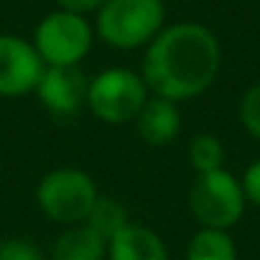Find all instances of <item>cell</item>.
Instances as JSON below:
<instances>
[{
	"label": "cell",
	"mask_w": 260,
	"mask_h": 260,
	"mask_svg": "<svg viewBox=\"0 0 260 260\" xmlns=\"http://www.w3.org/2000/svg\"><path fill=\"white\" fill-rule=\"evenodd\" d=\"M92 44L89 23L72 11L46 16L36 28V51L51 67H74Z\"/></svg>",
	"instance_id": "6"
},
{
	"label": "cell",
	"mask_w": 260,
	"mask_h": 260,
	"mask_svg": "<svg viewBox=\"0 0 260 260\" xmlns=\"http://www.w3.org/2000/svg\"><path fill=\"white\" fill-rule=\"evenodd\" d=\"M219 69V44L199 23H176L161 31L146 54V84L166 100H189L204 92Z\"/></svg>",
	"instance_id": "1"
},
{
	"label": "cell",
	"mask_w": 260,
	"mask_h": 260,
	"mask_svg": "<svg viewBox=\"0 0 260 260\" xmlns=\"http://www.w3.org/2000/svg\"><path fill=\"white\" fill-rule=\"evenodd\" d=\"M189 158H191V166L199 174H209V171L222 169L224 148L214 136H197L189 146Z\"/></svg>",
	"instance_id": "14"
},
{
	"label": "cell",
	"mask_w": 260,
	"mask_h": 260,
	"mask_svg": "<svg viewBox=\"0 0 260 260\" xmlns=\"http://www.w3.org/2000/svg\"><path fill=\"white\" fill-rule=\"evenodd\" d=\"M110 260H169V255L153 230L125 224L110 240Z\"/></svg>",
	"instance_id": "9"
},
{
	"label": "cell",
	"mask_w": 260,
	"mask_h": 260,
	"mask_svg": "<svg viewBox=\"0 0 260 260\" xmlns=\"http://www.w3.org/2000/svg\"><path fill=\"white\" fill-rule=\"evenodd\" d=\"M242 191L245 197L260 207V161H255L252 166H247L245 176H242Z\"/></svg>",
	"instance_id": "17"
},
{
	"label": "cell",
	"mask_w": 260,
	"mask_h": 260,
	"mask_svg": "<svg viewBox=\"0 0 260 260\" xmlns=\"http://www.w3.org/2000/svg\"><path fill=\"white\" fill-rule=\"evenodd\" d=\"M189 207L204 227L227 230L240 219L245 209L242 184L224 169L199 174L189 191Z\"/></svg>",
	"instance_id": "3"
},
{
	"label": "cell",
	"mask_w": 260,
	"mask_h": 260,
	"mask_svg": "<svg viewBox=\"0 0 260 260\" xmlns=\"http://www.w3.org/2000/svg\"><path fill=\"white\" fill-rule=\"evenodd\" d=\"M240 117H242V125L247 127V133L260 141V84L245 92L242 105H240Z\"/></svg>",
	"instance_id": "15"
},
{
	"label": "cell",
	"mask_w": 260,
	"mask_h": 260,
	"mask_svg": "<svg viewBox=\"0 0 260 260\" xmlns=\"http://www.w3.org/2000/svg\"><path fill=\"white\" fill-rule=\"evenodd\" d=\"M164 16L161 0H105L97 16V31L117 49H136L161 34Z\"/></svg>",
	"instance_id": "2"
},
{
	"label": "cell",
	"mask_w": 260,
	"mask_h": 260,
	"mask_svg": "<svg viewBox=\"0 0 260 260\" xmlns=\"http://www.w3.org/2000/svg\"><path fill=\"white\" fill-rule=\"evenodd\" d=\"M87 224H89L97 235H102V240H112V237L127 224L125 209H122L117 202H112V199H100V197H97L92 212L87 214Z\"/></svg>",
	"instance_id": "13"
},
{
	"label": "cell",
	"mask_w": 260,
	"mask_h": 260,
	"mask_svg": "<svg viewBox=\"0 0 260 260\" xmlns=\"http://www.w3.org/2000/svg\"><path fill=\"white\" fill-rule=\"evenodd\" d=\"M87 102L100 120L127 122L146 105V84L127 69H107L89 84Z\"/></svg>",
	"instance_id": "5"
},
{
	"label": "cell",
	"mask_w": 260,
	"mask_h": 260,
	"mask_svg": "<svg viewBox=\"0 0 260 260\" xmlns=\"http://www.w3.org/2000/svg\"><path fill=\"white\" fill-rule=\"evenodd\" d=\"M36 89L51 115L72 117L79 112L82 102L87 100L89 84H87L82 69H77V64H74V67H49L41 74Z\"/></svg>",
	"instance_id": "8"
},
{
	"label": "cell",
	"mask_w": 260,
	"mask_h": 260,
	"mask_svg": "<svg viewBox=\"0 0 260 260\" xmlns=\"http://www.w3.org/2000/svg\"><path fill=\"white\" fill-rule=\"evenodd\" d=\"M186 260H237L235 252V242L230 240V235L224 230H202L194 235V240L189 242V252Z\"/></svg>",
	"instance_id": "12"
},
{
	"label": "cell",
	"mask_w": 260,
	"mask_h": 260,
	"mask_svg": "<svg viewBox=\"0 0 260 260\" xmlns=\"http://www.w3.org/2000/svg\"><path fill=\"white\" fill-rule=\"evenodd\" d=\"M39 204L54 219L64 224H77L87 219L97 202V189L84 171L77 169H56L46 174L39 184Z\"/></svg>",
	"instance_id": "4"
},
{
	"label": "cell",
	"mask_w": 260,
	"mask_h": 260,
	"mask_svg": "<svg viewBox=\"0 0 260 260\" xmlns=\"http://www.w3.org/2000/svg\"><path fill=\"white\" fill-rule=\"evenodd\" d=\"M0 260H44V255L26 240H6L0 242Z\"/></svg>",
	"instance_id": "16"
},
{
	"label": "cell",
	"mask_w": 260,
	"mask_h": 260,
	"mask_svg": "<svg viewBox=\"0 0 260 260\" xmlns=\"http://www.w3.org/2000/svg\"><path fill=\"white\" fill-rule=\"evenodd\" d=\"M61 11H72V13H89V11H97L105 6V0H59Z\"/></svg>",
	"instance_id": "18"
},
{
	"label": "cell",
	"mask_w": 260,
	"mask_h": 260,
	"mask_svg": "<svg viewBox=\"0 0 260 260\" xmlns=\"http://www.w3.org/2000/svg\"><path fill=\"white\" fill-rule=\"evenodd\" d=\"M105 250L102 235H97L89 224H77L61 232L54 242V260H100Z\"/></svg>",
	"instance_id": "11"
},
{
	"label": "cell",
	"mask_w": 260,
	"mask_h": 260,
	"mask_svg": "<svg viewBox=\"0 0 260 260\" xmlns=\"http://www.w3.org/2000/svg\"><path fill=\"white\" fill-rule=\"evenodd\" d=\"M36 46L16 36H0V94L16 97L36 89L44 67Z\"/></svg>",
	"instance_id": "7"
},
{
	"label": "cell",
	"mask_w": 260,
	"mask_h": 260,
	"mask_svg": "<svg viewBox=\"0 0 260 260\" xmlns=\"http://www.w3.org/2000/svg\"><path fill=\"white\" fill-rule=\"evenodd\" d=\"M138 133L151 146H166L179 133V110L166 97L146 100L143 110L138 112Z\"/></svg>",
	"instance_id": "10"
}]
</instances>
